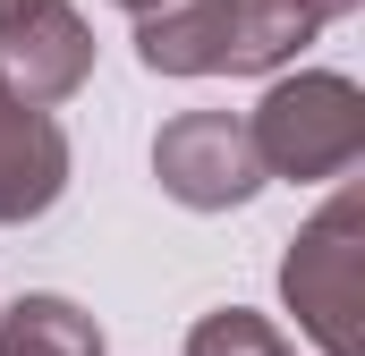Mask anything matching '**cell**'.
<instances>
[{"mask_svg": "<svg viewBox=\"0 0 365 356\" xmlns=\"http://www.w3.org/2000/svg\"><path fill=\"white\" fill-rule=\"evenodd\" d=\"M68 187V136L51 110H26L0 85V221H34L51 212Z\"/></svg>", "mask_w": 365, "mask_h": 356, "instance_id": "obj_6", "label": "cell"}, {"mask_svg": "<svg viewBox=\"0 0 365 356\" xmlns=\"http://www.w3.org/2000/svg\"><path fill=\"white\" fill-rule=\"evenodd\" d=\"M26 9H34V0H0V26H17V17H26Z\"/></svg>", "mask_w": 365, "mask_h": 356, "instance_id": "obj_9", "label": "cell"}, {"mask_svg": "<svg viewBox=\"0 0 365 356\" xmlns=\"http://www.w3.org/2000/svg\"><path fill=\"white\" fill-rule=\"evenodd\" d=\"M0 356H110L102 323L68 297H17L0 314Z\"/></svg>", "mask_w": 365, "mask_h": 356, "instance_id": "obj_7", "label": "cell"}, {"mask_svg": "<svg viewBox=\"0 0 365 356\" xmlns=\"http://www.w3.org/2000/svg\"><path fill=\"white\" fill-rule=\"evenodd\" d=\"M93 77V34L68 0H34L17 26H0V85L26 110H51Z\"/></svg>", "mask_w": 365, "mask_h": 356, "instance_id": "obj_5", "label": "cell"}, {"mask_svg": "<svg viewBox=\"0 0 365 356\" xmlns=\"http://www.w3.org/2000/svg\"><path fill=\"white\" fill-rule=\"evenodd\" d=\"M247 145H255L264 178H340L365 153V93L331 68L280 77L247 119Z\"/></svg>", "mask_w": 365, "mask_h": 356, "instance_id": "obj_2", "label": "cell"}, {"mask_svg": "<svg viewBox=\"0 0 365 356\" xmlns=\"http://www.w3.org/2000/svg\"><path fill=\"white\" fill-rule=\"evenodd\" d=\"M119 9H128V17H153V9H162V0H119Z\"/></svg>", "mask_w": 365, "mask_h": 356, "instance_id": "obj_10", "label": "cell"}, {"mask_svg": "<svg viewBox=\"0 0 365 356\" xmlns=\"http://www.w3.org/2000/svg\"><path fill=\"white\" fill-rule=\"evenodd\" d=\"M153 178L187 212H230V204L264 195V162L247 145V119H230V110H179L153 136Z\"/></svg>", "mask_w": 365, "mask_h": 356, "instance_id": "obj_4", "label": "cell"}, {"mask_svg": "<svg viewBox=\"0 0 365 356\" xmlns=\"http://www.w3.org/2000/svg\"><path fill=\"white\" fill-rule=\"evenodd\" d=\"M365 204L357 187H340L289 246L280 263V297L297 314V331L314 340L323 356H357V288H365Z\"/></svg>", "mask_w": 365, "mask_h": 356, "instance_id": "obj_3", "label": "cell"}, {"mask_svg": "<svg viewBox=\"0 0 365 356\" xmlns=\"http://www.w3.org/2000/svg\"><path fill=\"white\" fill-rule=\"evenodd\" d=\"M187 356H297V348L280 340V323L247 314V305H221V314H204L187 331Z\"/></svg>", "mask_w": 365, "mask_h": 356, "instance_id": "obj_8", "label": "cell"}, {"mask_svg": "<svg viewBox=\"0 0 365 356\" xmlns=\"http://www.w3.org/2000/svg\"><path fill=\"white\" fill-rule=\"evenodd\" d=\"M314 34V0H162L136 17V60L153 77H255Z\"/></svg>", "mask_w": 365, "mask_h": 356, "instance_id": "obj_1", "label": "cell"}]
</instances>
